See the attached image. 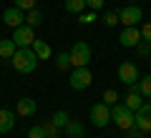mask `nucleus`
Returning a JSON list of instances; mask_svg holds the SVG:
<instances>
[{"mask_svg":"<svg viewBox=\"0 0 151 138\" xmlns=\"http://www.w3.org/2000/svg\"><path fill=\"white\" fill-rule=\"evenodd\" d=\"M30 48H33V53L38 55V60H48L50 55H53V50H50V45H48L45 40H38V38L33 40V45H30Z\"/></svg>","mask_w":151,"mask_h":138,"instance_id":"2eb2a0df","label":"nucleus"},{"mask_svg":"<svg viewBox=\"0 0 151 138\" xmlns=\"http://www.w3.org/2000/svg\"><path fill=\"white\" fill-rule=\"evenodd\" d=\"M55 68H58V70L73 68V65H70V53H58V55H55Z\"/></svg>","mask_w":151,"mask_h":138,"instance_id":"412c9836","label":"nucleus"},{"mask_svg":"<svg viewBox=\"0 0 151 138\" xmlns=\"http://www.w3.org/2000/svg\"><path fill=\"white\" fill-rule=\"evenodd\" d=\"M101 101L106 103V106H116V103H119V93H116L113 88H106V90H103V98H101Z\"/></svg>","mask_w":151,"mask_h":138,"instance_id":"4be33fe9","label":"nucleus"},{"mask_svg":"<svg viewBox=\"0 0 151 138\" xmlns=\"http://www.w3.org/2000/svg\"><path fill=\"white\" fill-rule=\"evenodd\" d=\"M25 23H28L30 28H38L40 23H43V13H40V10H35V8H33V10H28V15H25Z\"/></svg>","mask_w":151,"mask_h":138,"instance_id":"aec40b11","label":"nucleus"},{"mask_svg":"<svg viewBox=\"0 0 151 138\" xmlns=\"http://www.w3.org/2000/svg\"><path fill=\"white\" fill-rule=\"evenodd\" d=\"M43 128H45V136H48V138H58V131H60V128L55 126L53 121H45V123H43Z\"/></svg>","mask_w":151,"mask_h":138,"instance_id":"b1692460","label":"nucleus"},{"mask_svg":"<svg viewBox=\"0 0 151 138\" xmlns=\"http://www.w3.org/2000/svg\"><path fill=\"white\" fill-rule=\"evenodd\" d=\"M111 121L116 123V128L129 131L131 126H136V113L131 108H126L124 103H116V106H111Z\"/></svg>","mask_w":151,"mask_h":138,"instance_id":"f03ea898","label":"nucleus"},{"mask_svg":"<svg viewBox=\"0 0 151 138\" xmlns=\"http://www.w3.org/2000/svg\"><path fill=\"white\" fill-rule=\"evenodd\" d=\"M129 3H136V0H129Z\"/></svg>","mask_w":151,"mask_h":138,"instance_id":"473e14b6","label":"nucleus"},{"mask_svg":"<svg viewBox=\"0 0 151 138\" xmlns=\"http://www.w3.org/2000/svg\"><path fill=\"white\" fill-rule=\"evenodd\" d=\"M91 123L96 128H106L108 123H111V106H106V103H96V106H91Z\"/></svg>","mask_w":151,"mask_h":138,"instance_id":"423d86ee","label":"nucleus"},{"mask_svg":"<svg viewBox=\"0 0 151 138\" xmlns=\"http://www.w3.org/2000/svg\"><path fill=\"white\" fill-rule=\"evenodd\" d=\"M63 131L68 133L70 138H83V133H86V128H83V126H81L78 121H68V123H65V128H63Z\"/></svg>","mask_w":151,"mask_h":138,"instance_id":"6ab92c4d","label":"nucleus"},{"mask_svg":"<svg viewBox=\"0 0 151 138\" xmlns=\"http://www.w3.org/2000/svg\"><path fill=\"white\" fill-rule=\"evenodd\" d=\"M65 13H70V15H81L83 10H86V0H65Z\"/></svg>","mask_w":151,"mask_h":138,"instance_id":"a211bd4d","label":"nucleus"},{"mask_svg":"<svg viewBox=\"0 0 151 138\" xmlns=\"http://www.w3.org/2000/svg\"><path fill=\"white\" fill-rule=\"evenodd\" d=\"M3 23H5V25H10V28H18V25H23V23H25V15H23L20 8L10 5V8H5V13H3Z\"/></svg>","mask_w":151,"mask_h":138,"instance_id":"9b49d317","label":"nucleus"},{"mask_svg":"<svg viewBox=\"0 0 151 138\" xmlns=\"http://www.w3.org/2000/svg\"><path fill=\"white\" fill-rule=\"evenodd\" d=\"M15 128V113L8 108H0V133H8Z\"/></svg>","mask_w":151,"mask_h":138,"instance_id":"4468645a","label":"nucleus"},{"mask_svg":"<svg viewBox=\"0 0 151 138\" xmlns=\"http://www.w3.org/2000/svg\"><path fill=\"white\" fill-rule=\"evenodd\" d=\"M33 40H35V28H30L28 23L13 28V43H15L18 48H30Z\"/></svg>","mask_w":151,"mask_h":138,"instance_id":"39448f33","label":"nucleus"},{"mask_svg":"<svg viewBox=\"0 0 151 138\" xmlns=\"http://www.w3.org/2000/svg\"><path fill=\"white\" fill-rule=\"evenodd\" d=\"M119 43L124 45V48H136V45L141 43V28H136V25L124 28L121 35H119Z\"/></svg>","mask_w":151,"mask_h":138,"instance_id":"1a4fd4ad","label":"nucleus"},{"mask_svg":"<svg viewBox=\"0 0 151 138\" xmlns=\"http://www.w3.org/2000/svg\"><path fill=\"white\" fill-rule=\"evenodd\" d=\"M15 50H18V45L13 43V38H3L0 40V58L3 60H10L15 55Z\"/></svg>","mask_w":151,"mask_h":138,"instance_id":"dca6fc26","label":"nucleus"},{"mask_svg":"<svg viewBox=\"0 0 151 138\" xmlns=\"http://www.w3.org/2000/svg\"><path fill=\"white\" fill-rule=\"evenodd\" d=\"M131 93H141L144 98H151V75H141L134 85H129Z\"/></svg>","mask_w":151,"mask_h":138,"instance_id":"ddd939ff","label":"nucleus"},{"mask_svg":"<svg viewBox=\"0 0 151 138\" xmlns=\"http://www.w3.org/2000/svg\"><path fill=\"white\" fill-rule=\"evenodd\" d=\"M35 111H38V103L33 101V98H20L18 106H15V113H18V116H23V118L35 116Z\"/></svg>","mask_w":151,"mask_h":138,"instance_id":"f8f14e48","label":"nucleus"},{"mask_svg":"<svg viewBox=\"0 0 151 138\" xmlns=\"http://www.w3.org/2000/svg\"><path fill=\"white\" fill-rule=\"evenodd\" d=\"M103 5H106V0H86V8H91V10H101Z\"/></svg>","mask_w":151,"mask_h":138,"instance_id":"2f4dec72","label":"nucleus"},{"mask_svg":"<svg viewBox=\"0 0 151 138\" xmlns=\"http://www.w3.org/2000/svg\"><path fill=\"white\" fill-rule=\"evenodd\" d=\"M28 138H48V136H45V128H43V123H40V126H33L30 131H28Z\"/></svg>","mask_w":151,"mask_h":138,"instance_id":"a878e982","label":"nucleus"},{"mask_svg":"<svg viewBox=\"0 0 151 138\" xmlns=\"http://www.w3.org/2000/svg\"><path fill=\"white\" fill-rule=\"evenodd\" d=\"M136 53H139V55H144V58H151V43L141 40L139 45H136Z\"/></svg>","mask_w":151,"mask_h":138,"instance_id":"393cba45","label":"nucleus"},{"mask_svg":"<svg viewBox=\"0 0 151 138\" xmlns=\"http://www.w3.org/2000/svg\"><path fill=\"white\" fill-rule=\"evenodd\" d=\"M50 121H53V123H55V126H58V128H65V123H68L70 118H68V113H65V111H55Z\"/></svg>","mask_w":151,"mask_h":138,"instance_id":"5701e85b","label":"nucleus"},{"mask_svg":"<svg viewBox=\"0 0 151 138\" xmlns=\"http://www.w3.org/2000/svg\"><path fill=\"white\" fill-rule=\"evenodd\" d=\"M149 65H151V60H149Z\"/></svg>","mask_w":151,"mask_h":138,"instance_id":"72a5a7b5","label":"nucleus"},{"mask_svg":"<svg viewBox=\"0 0 151 138\" xmlns=\"http://www.w3.org/2000/svg\"><path fill=\"white\" fill-rule=\"evenodd\" d=\"M141 40L151 43V23H144V25H141Z\"/></svg>","mask_w":151,"mask_h":138,"instance_id":"7c9ffc66","label":"nucleus"},{"mask_svg":"<svg viewBox=\"0 0 151 138\" xmlns=\"http://www.w3.org/2000/svg\"><path fill=\"white\" fill-rule=\"evenodd\" d=\"M96 20V10L93 13H81V15H78V23H81V25H88V23H93Z\"/></svg>","mask_w":151,"mask_h":138,"instance_id":"cd10ccee","label":"nucleus"},{"mask_svg":"<svg viewBox=\"0 0 151 138\" xmlns=\"http://www.w3.org/2000/svg\"><path fill=\"white\" fill-rule=\"evenodd\" d=\"M103 23H106L108 28H113V25H116V23H119V13H116V10L106 13V15H103Z\"/></svg>","mask_w":151,"mask_h":138,"instance_id":"bb28decb","label":"nucleus"},{"mask_svg":"<svg viewBox=\"0 0 151 138\" xmlns=\"http://www.w3.org/2000/svg\"><path fill=\"white\" fill-rule=\"evenodd\" d=\"M91 80H93V73L88 70V65H83V68H73V73L68 78V85L73 90H86L91 85Z\"/></svg>","mask_w":151,"mask_h":138,"instance_id":"20e7f679","label":"nucleus"},{"mask_svg":"<svg viewBox=\"0 0 151 138\" xmlns=\"http://www.w3.org/2000/svg\"><path fill=\"white\" fill-rule=\"evenodd\" d=\"M124 106H126V108H131V111L136 113L141 106H144V96H141V93H131V90H129V96H126Z\"/></svg>","mask_w":151,"mask_h":138,"instance_id":"f3484780","label":"nucleus"},{"mask_svg":"<svg viewBox=\"0 0 151 138\" xmlns=\"http://www.w3.org/2000/svg\"><path fill=\"white\" fill-rule=\"evenodd\" d=\"M136 128H141L144 133H151V103H144L136 111Z\"/></svg>","mask_w":151,"mask_h":138,"instance_id":"9d476101","label":"nucleus"},{"mask_svg":"<svg viewBox=\"0 0 151 138\" xmlns=\"http://www.w3.org/2000/svg\"><path fill=\"white\" fill-rule=\"evenodd\" d=\"M141 18H144V13H141V8L136 5V3H131V5H126L124 10H119V23H124V28L139 25Z\"/></svg>","mask_w":151,"mask_h":138,"instance_id":"6e6552de","label":"nucleus"},{"mask_svg":"<svg viewBox=\"0 0 151 138\" xmlns=\"http://www.w3.org/2000/svg\"><path fill=\"white\" fill-rule=\"evenodd\" d=\"M10 63H13V68H15L18 73L28 75V73H33V70L38 68V55L33 53V48H18L15 55L10 58Z\"/></svg>","mask_w":151,"mask_h":138,"instance_id":"f257e3e1","label":"nucleus"},{"mask_svg":"<svg viewBox=\"0 0 151 138\" xmlns=\"http://www.w3.org/2000/svg\"><path fill=\"white\" fill-rule=\"evenodd\" d=\"M91 63V45L88 43H76L73 48H70V65L73 68H83V65Z\"/></svg>","mask_w":151,"mask_h":138,"instance_id":"7ed1b4c3","label":"nucleus"},{"mask_svg":"<svg viewBox=\"0 0 151 138\" xmlns=\"http://www.w3.org/2000/svg\"><path fill=\"white\" fill-rule=\"evenodd\" d=\"M15 8H20V10H33V8H35V0H15Z\"/></svg>","mask_w":151,"mask_h":138,"instance_id":"c756f323","label":"nucleus"},{"mask_svg":"<svg viewBox=\"0 0 151 138\" xmlns=\"http://www.w3.org/2000/svg\"><path fill=\"white\" fill-rule=\"evenodd\" d=\"M126 138H146V133L141 131V128H136V126H131L129 131H126Z\"/></svg>","mask_w":151,"mask_h":138,"instance_id":"c85d7f7f","label":"nucleus"},{"mask_svg":"<svg viewBox=\"0 0 151 138\" xmlns=\"http://www.w3.org/2000/svg\"><path fill=\"white\" fill-rule=\"evenodd\" d=\"M139 78H141V73H139V65H136V63L124 60V63L119 65V80H121L124 85H134Z\"/></svg>","mask_w":151,"mask_h":138,"instance_id":"0eeeda50","label":"nucleus"}]
</instances>
